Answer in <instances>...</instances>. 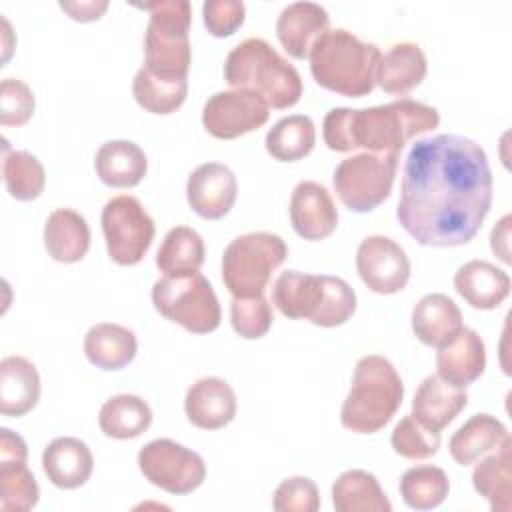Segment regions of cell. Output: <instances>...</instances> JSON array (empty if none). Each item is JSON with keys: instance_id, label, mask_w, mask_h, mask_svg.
Returning a JSON list of instances; mask_svg holds the SVG:
<instances>
[{"instance_id": "cell-38", "label": "cell", "mask_w": 512, "mask_h": 512, "mask_svg": "<svg viewBox=\"0 0 512 512\" xmlns=\"http://www.w3.org/2000/svg\"><path fill=\"white\" fill-rule=\"evenodd\" d=\"M40 488L26 462H0V510L28 512L38 504Z\"/></svg>"}, {"instance_id": "cell-28", "label": "cell", "mask_w": 512, "mask_h": 512, "mask_svg": "<svg viewBox=\"0 0 512 512\" xmlns=\"http://www.w3.org/2000/svg\"><path fill=\"white\" fill-rule=\"evenodd\" d=\"M94 168L106 186L132 188L146 176L148 160L138 144L130 140H110L98 148Z\"/></svg>"}, {"instance_id": "cell-2", "label": "cell", "mask_w": 512, "mask_h": 512, "mask_svg": "<svg viewBox=\"0 0 512 512\" xmlns=\"http://www.w3.org/2000/svg\"><path fill=\"white\" fill-rule=\"evenodd\" d=\"M438 124L440 114L434 106L400 98L372 108H332L324 116L322 136L334 152L400 154L408 140Z\"/></svg>"}, {"instance_id": "cell-45", "label": "cell", "mask_w": 512, "mask_h": 512, "mask_svg": "<svg viewBox=\"0 0 512 512\" xmlns=\"http://www.w3.org/2000/svg\"><path fill=\"white\" fill-rule=\"evenodd\" d=\"M60 8L72 18V20H78V22H92V20H98L106 8H108V2L106 0H88V2H60Z\"/></svg>"}, {"instance_id": "cell-29", "label": "cell", "mask_w": 512, "mask_h": 512, "mask_svg": "<svg viewBox=\"0 0 512 512\" xmlns=\"http://www.w3.org/2000/svg\"><path fill=\"white\" fill-rule=\"evenodd\" d=\"M512 440L510 436L472 470L474 490L484 496L492 512H510L512 508Z\"/></svg>"}, {"instance_id": "cell-44", "label": "cell", "mask_w": 512, "mask_h": 512, "mask_svg": "<svg viewBox=\"0 0 512 512\" xmlns=\"http://www.w3.org/2000/svg\"><path fill=\"white\" fill-rule=\"evenodd\" d=\"M28 448L22 436L10 428L0 430V462H26Z\"/></svg>"}, {"instance_id": "cell-32", "label": "cell", "mask_w": 512, "mask_h": 512, "mask_svg": "<svg viewBox=\"0 0 512 512\" xmlns=\"http://www.w3.org/2000/svg\"><path fill=\"white\" fill-rule=\"evenodd\" d=\"M152 424V410L136 394H116L108 398L98 414L100 430L114 440H130L146 432Z\"/></svg>"}, {"instance_id": "cell-26", "label": "cell", "mask_w": 512, "mask_h": 512, "mask_svg": "<svg viewBox=\"0 0 512 512\" xmlns=\"http://www.w3.org/2000/svg\"><path fill=\"white\" fill-rule=\"evenodd\" d=\"M40 398V376L24 356H6L0 362V412L4 416L28 414Z\"/></svg>"}, {"instance_id": "cell-25", "label": "cell", "mask_w": 512, "mask_h": 512, "mask_svg": "<svg viewBox=\"0 0 512 512\" xmlns=\"http://www.w3.org/2000/svg\"><path fill=\"white\" fill-rule=\"evenodd\" d=\"M44 246L56 262H80L90 248V228L86 218L72 208H58L44 224Z\"/></svg>"}, {"instance_id": "cell-4", "label": "cell", "mask_w": 512, "mask_h": 512, "mask_svg": "<svg viewBox=\"0 0 512 512\" xmlns=\"http://www.w3.org/2000/svg\"><path fill=\"white\" fill-rule=\"evenodd\" d=\"M224 80L234 90L256 92L276 110L292 108L302 96L298 70L264 38H246L228 52Z\"/></svg>"}, {"instance_id": "cell-15", "label": "cell", "mask_w": 512, "mask_h": 512, "mask_svg": "<svg viewBox=\"0 0 512 512\" xmlns=\"http://www.w3.org/2000/svg\"><path fill=\"white\" fill-rule=\"evenodd\" d=\"M236 196V176L228 166L220 162H204L188 176V204L204 220L224 218L232 210Z\"/></svg>"}, {"instance_id": "cell-43", "label": "cell", "mask_w": 512, "mask_h": 512, "mask_svg": "<svg viewBox=\"0 0 512 512\" xmlns=\"http://www.w3.org/2000/svg\"><path fill=\"white\" fill-rule=\"evenodd\" d=\"M246 6L240 0H206L202 18L206 30L216 38L232 36L244 22Z\"/></svg>"}, {"instance_id": "cell-42", "label": "cell", "mask_w": 512, "mask_h": 512, "mask_svg": "<svg viewBox=\"0 0 512 512\" xmlns=\"http://www.w3.org/2000/svg\"><path fill=\"white\" fill-rule=\"evenodd\" d=\"M34 114V94L18 78H4L0 84V124L22 126Z\"/></svg>"}, {"instance_id": "cell-19", "label": "cell", "mask_w": 512, "mask_h": 512, "mask_svg": "<svg viewBox=\"0 0 512 512\" xmlns=\"http://www.w3.org/2000/svg\"><path fill=\"white\" fill-rule=\"evenodd\" d=\"M486 368V348L480 334L472 328L462 326V330L436 354L438 376L456 386L466 388L476 382Z\"/></svg>"}, {"instance_id": "cell-36", "label": "cell", "mask_w": 512, "mask_h": 512, "mask_svg": "<svg viewBox=\"0 0 512 512\" xmlns=\"http://www.w3.org/2000/svg\"><path fill=\"white\" fill-rule=\"evenodd\" d=\"M450 492L448 476L442 468L420 464L408 468L400 478V496L408 508L432 510L438 508Z\"/></svg>"}, {"instance_id": "cell-7", "label": "cell", "mask_w": 512, "mask_h": 512, "mask_svg": "<svg viewBox=\"0 0 512 512\" xmlns=\"http://www.w3.org/2000/svg\"><path fill=\"white\" fill-rule=\"evenodd\" d=\"M150 12L144 34L146 68L164 80H186L192 60L190 24L192 6L188 0H156L138 4Z\"/></svg>"}, {"instance_id": "cell-21", "label": "cell", "mask_w": 512, "mask_h": 512, "mask_svg": "<svg viewBox=\"0 0 512 512\" xmlns=\"http://www.w3.org/2000/svg\"><path fill=\"white\" fill-rule=\"evenodd\" d=\"M468 404L464 388L444 382L438 374H430L418 386L412 400V416L426 428L440 432Z\"/></svg>"}, {"instance_id": "cell-11", "label": "cell", "mask_w": 512, "mask_h": 512, "mask_svg": "<svg viewBox=\"0 0 512 512\" xmlns=\"http://www.w3.org/2000/svg\"><path fill=\"white\" fill-rule=\"evenodd\" d=\"M100 222L112 262L134 266L146 256L156 228L136 196L120 194L110 198L102 208Z\"/></svg>"}, {"instance_id": "cell-13", "label": "cell", "mask_w": 512, "mask_h": 512, "mask_svg": "<svg viewBox=\"0 0 512 512\" xmlns=\"http://www.w3.org/2000/svg\"><path fill=\"white\" fill-rule=\"evenodd\" d=\"M270 116L268 104L250 90L212 94L202 108V126L218 140H232L258 130Z\"/></svg>"}, {"instance_id": "cell-1", "label": "cell", "mask_w": 512, "mask_h": 512, "mask_svg": "<svg viewBox=\"0 0 512 512\" xmlns=\"http://www.w3.org/2000/svg\"><path fill=\"white\" fill-rule=\"evenodd\" d=\"M484 148L460 134L420 138L406 154L396 218L422 246L468 244L492 206Z\"/></svg>"}, {"instance_id": "cell-35", "label": "cell", "mask_w": 512, "mask_h": 512, "mask_svg": "<svg viewBox=\"0 0 512 512\" xmlns=\"http://www.w3.org/2000/svg\"><path fill=\"white\" fill-rule=\"evenodd\" d=\"M2 174L8 194L18 202L36 200L46 184V172L40 160L26 150H10L4 142Z\"/></svg>"}, {"instance_id": "cell-39", "label": "cell", "mask_w": 512, "mask_h": 512, "mask_svg": "<svg viewBox=\"0 0 512 512\" xmlns=\"http://www.w3.org/2000/svg\"><path fill=\"white\" fill-rule=\"evenodd\" d=\"M390 444L396 454L408 460H424L438 452L440 432L422 426L412 414L404 416L392 430Z\"/></svg>"}, {"instance_id": "cell-5", "label": "cell", "mask_w": 512, "mask_h": 512, "mask_svg": "<svg viewBox=\"0 0 512 512\" xmlns=\"http://www.w3.org/2000/svg\"><path fill=\"white\" fill-rule=\"evenodd\" d=\"M272 304L286 318H306L316 326L334 328L356 312V292L338 276L286 270L272 286Z\"/></svg>"}, {"instance_id": "cell-10", "label": "cell", "mask_w": 512, "mask_h": 512, "mask_svg": "<svg viewBox=\"0 0 512 512\" xmlns=\"http://www.w3.org/2000/svg\"><path fill=\"white\" fill-rule=\"evenodd\" d=\"M400 154L360 152L344 158L332 176L340 202L358 214L378 208L392 192Z\"/></svg>"}, {"instance_id": "cell-31", "label": "cell", "mask_w": 512, "mask_h": 512, "mask_svg": "<svg viewBox=\"0 0 512 512\" xmlns=\"http://www.w3.org/2000/svg\"><path fill=\"white\" fill-rule=\"evenodd\" d=\"M508 436L506 426L490 414H474L450 438L448 450L460 466L474 464L480 456L496 450Z\"/></svg>"}, {"instance_id": "cell-41", "label": "cell", "mask_w": 512, "mask_h": 512, "mask_svg": "<svg viewBox=\"0 0 512 512\" xmlns=\"http://www.w3.org/2000/svg\"><path fill=\"white\" fill-rule=\"evenodd\" d=\"M272 506L278 512H316L320 508V494L310 478L292 476L278 484Z\"/></svg>"}, {"instance_id": "cell-16", "label": "cell", "mask_w": 512, "mask_h": 512, "mask_svg": "<svg viewBox=\"0 0 512 512\" xmlns=\"http://www.w3.org/2000/svg\"><path fill=\"white\" fill-rule=\"evenodd\" d=\"M288 212L294 232L304 240H322L338 224V210L330 192L314 180H302L294 186Z\"/></svg>"}, {"instance_id": "cell-27", "label": "cell", "mask_w": 512, "mask_h": 512, "mask_svg": "<svg viewBox=\"0 0 512 512\" xmlns=\"http://www.w3.org/2000/svg\"><path fill=\"white\" fill-rule=\"evenodd\" d=\"M138 350L132 330L114 322L94 324L84 336V354L88 362L100 370L112 372L126 368Z\"/></svg>"}, {"instance_id": "cell-24", "label": "cell", "mask_w": 512, "mask_h": 512, "mask_svg": "<svg viewBox=\"0 0 512 512\" xmlns=\"http://www.w3.org/2000/svg\"><path fill=\"white\" fill-rule=\"evenodd\" d=\"M428 62L422 48L414 42H398L380 56L376 66V84L394 96L414 90L426 76Z\"/></svg>"}, {"instance_id": "cell-17", "label": "cell", "mask_w": 512, "mask_h": 512, "mask_svg": "<svg viewBox=\"0 0 512 512\" xmlns=\"http://www.w3.org/2000/svg\"><path fill=\"white\" fill-rule=\"evenodd\" d=\"M184 412L196 428H224L236 416V394L230 384L218 376L200 378L186 392Z\"/></svg>"}, {"instance_id": "cell-22", "label": "cell", "mask_w": 512, "mask_h": 512, "mask_svg": "<svg viewBox=\"0 0 512 512\" xmlns=\"http://www.w3.org/2000/svg\"><path fill=\"white\" fill-rule=\"evenodd\" d=\"M456 292L476 310H494L510 294V276L486 260H470L454 274Z\"/></svg>"}, {"instance_id": "cell-9", "label": "cell", "mask_w": 512, "mask_h": 512, "mask_svg": "<svg viewBox=\"0 0 512 512\" xmlns=\"http://www.w3.org/2000/svg\"><path fill=\"white\" fill-rule=\"evenodd\" d=\"M152 304L158 314L192 334H208L220 326L216 292L200 272L162 276L152 286Z\"/></svg>"}, {"instance_id": "cell-8", "label": "cell", "mask_w": 512, "mask_h": 512, "mask_svg": "<svg viewBox=\"0 0 512 512\" xmlns=\"http://www.w3.org/2000/svg\"><path fill=\"white\" fill-rule=\"evenodd\" d=\"M286 242L272 232L234 238L222 254V282L232 296H262L272 272L286 260Z\"/></svg>"}, {"instance_id": "cell-14", "label": "cell", "mask_w": 512, "mask_h": 512, "mask_svg": "<svg viewBox=\"0 0 512 512\" xmlns=\"http://www.w3.org/2000/svg\"><path fill=\"white\" fill-rule=\"evenodd\" d=\"M362 282L376 294H396L410 278V260L400 244L388 236H368L356 250Z\"/></svg>"}, {"instance_id": "cell-6", "label": "cell", "mask_w": 512, "mask_h": 512, "mask_svg": "<svg viewBox=\"0 0 512 512\" xmlns=\"http://www.w3.org/2000/svg\"><path fill=\"white\" fill-rule=\"evenodd\" d=\"M404 398V384L394 364L378 354L358 360L350 392L340 410L344 428L356 434L382 430L398 412Z\"/></svg>"}, {"instance_id": "cell-34", "label": "cell", "mask_w": 512, "mask_h": 512, "mask_svg": "<svg viewBox=\"0 0 512 512\" xmlns=\"http://www.w3.org/2000/svg\"><path fill=\"white\" fill-rule=\"evenodd\" d=\"M316 144V126L310 116L292 114L280 118L266 134V152L278 162H296L312 152Z\"/></svg>"}, {"instance_id": "cell-30", "label": "cell", "mask_w": 512, "mask_h": 512, "mask_svg": "<svg viewBox=\"0 0 512 512\" xmlns=\"http://www.w3.org/2000/svg\"><path fill=\"white\" fill-rule=\"evenodd\" d=\"M332 506L336 512H390L386 498L374 474L352 468L342 472L332 484Z\"/></svg>"}, {"instance_id": "cell-20", "label": "cell", "mask_w": 512, "mask_h": 512, "mask_svg": "<svg viewBox=\"0 0 512 512\" xmlns=\"http://www.w3.org/2000/svg\"><path fill=\"white\" fill-rule=\"evenodd\" d=\"M42 470L56 488L74 490L84 486L92 476L94 458L80 438L60 436L44 448Z\"/></svg>"}, {"instance_id": "cell-46", "label": "cell", "mask_w": 512, "mask_h": 512, "mask_svg": "<svg viewBox=\"0 0 512 512\" xmlns=\"http://www.w3.org/2000/svg\"><path fill=\"white\" fill-rule=\"evenodd\" d=\"M510 214H506L494 228H492V234H490V246H492V252L504 262V264H510Z\"/></svg>"}, {"instance_id": "cell-33", "label": "cell", "mask_w": 512, "mask_h": 512, "mask_svg": "<svg viewBox=\"0 0 512 512\" xmlns=\"http://www.w3.org/2000/svg\"><path fill=\"white\" fill-rule=\"evenodd\" d=\"M204 256L202 236L194 228L176 226L164 236L156 252V266L164 276H188L200 270Z\"/></svg>"}, {"instance_id": "cell-18", "label": "cell", "mask_w": 512, "mask_h": 512, "mask_svg": "<svg viewBox=\"0 0 512 512\" xmlns=\"http://www.w3.org/2000/svg\"><path fill=\"white\" fill-rule=\"evenodd\" d=\"M330 16L316 2H292L276 20V36L282 48L296 60L310 56L314 42L328 30Z\"/></svg>"}, {"instance_id": "cell-3", "label": "cell", "mask_w": 512, "mask_h": 512, "mask_svg": "<svg viewBox=\"0 0 512 512\" xmlns=\"http://www.w3.org/2000/svg\"><path fill=\"white\" fill-rule=\"evenodd\" d=\"M380 48L362 42L346 28H328L310 50V72L318 86L360 98L376 86V66L380 62Z\"/></svg>"}, {"instance_id": "cell-40", "label": "cell", "mask_w": 512, "mask_h": 512, "mask_svg": "<svg viewBox=\"0 0 512 512\" xmlns=\"http://www.w3.org/2000/svg\"><path fill=\"white\" fill-rule=\"evenodd\" d=\"M272 320V306L268 304L264 294L250 298H232L230 322L238 336L246 340H258L270 330Z\"/></svg>"}, {"instance_id": "cell-23", "label": "cell", "mask_w": 512, "mask_h": 512, "mask_svg": "<svg viewBox=\"0 0 512 512\" xmlns=\"http://www.w3.org/2000/svg\"><path fill=\"white\" fill-rule=\"evenodd\" d=\"M462 330V312L456 302L440 292L422 296L412 310V332L426 344L440 348Z\"/></svg>"}, {"instance_id": "cell-37", "label": "cell", "mask_w": 512, "mask_h": 512, "mask_svg": "<svg viewBox=\"0 0 512 512\" xmlns=\"http://www.w3.org/2000/svg\"><path fill=\"white\" fill-rule=\"evenodd\" d=\"M132 94L140 108L152 114L176 112L188 94V80H164L142 66L132 80Z\"/></svg>"}, {"instance_id": "cell-12", "label": "cell", "mask_w": 512, "mask_h": 512, "mask_svg": "<svg viewBox=\"0 0 512 512\" xmlns=\"http://www.w3.org/2000/svg\"><path fill=\"white\" fill-rule=\"evenodd\" d=\"M138 468L150 484L174 496L194 492L206 478L202 456L170 438H156L142 446Z\"/></svg>"}]
</instances>
